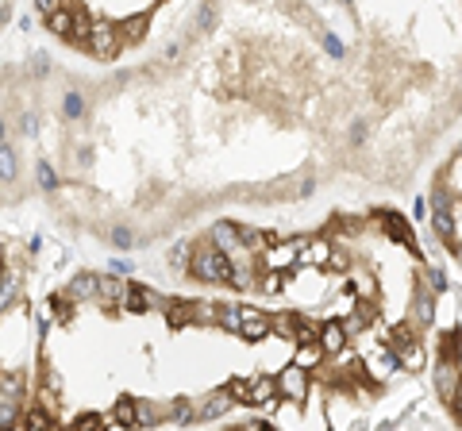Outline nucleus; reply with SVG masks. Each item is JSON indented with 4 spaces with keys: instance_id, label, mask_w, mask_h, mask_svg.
Here are the masks:
<instances>
[{
    "instance_id": "f257e3e1",
    "label": "nucleus",
    "mask_w": 462,
    "mask_h": 431,
    "mask_svg": "<svg viewBox=\"0 0 462 431\" xmlns=\"http://www.w3.org/2000/svg\"><path fill=\"white\" fill-rule=\"evenodd\" d=\"M189 277H197V282H228L231 277V258L223 254L220 247H212V243H205V247H193V262H189Z\"/></svg>"
},
{
    "instance_id": "f03ea898",
    "label": "nucleus",
    "mask_w": 462,
    "mask_h": 431,
    "mask_svg": "<svg viewBox=\"0 0 462 431\" xmlns=\"http://www.w3.org/2000/svg\"><path fill=\"white\" fill-rule=\"evenodd\" d=\"M231 397L235 400H243V405H255V408H270V405H278V377H250V382H235L231 385Z\"/></svg>"
},
{
    "instance_id": "7ed1b4c3",
    "label": "nucleus",
    "mask_w": 462,
    "mask_h": 431,
    "mask_svg": "<svg viewBox=\"0 0 462 431\" xmlns=\"http://www.w3.org/2000/svg\"><path fill=\"white\" fill-rule=\"evenodd\" d=\"M85 47H89L97 58H116V54L124 50V35H120V27H116V24H108V19H93Z\"/></svg>"
},
{
    "instance_id": "20e7f679",
    "label": "nucleus",
    "mask_w": 462,
    "mask_h": 431,
    "mask_svg": "<svg viewBox=\"0 0 462 431\" xmlns=\"http://www.w3.org/2000/svg\"><path fill=\"white\" fill-rule=\"evenodd\" d=\"M436 389H439V397L447 400V405H459L462 400V366H459V358H447L443 355V362L436 366Z\"/></svg>"
},
{
    "instance_id": "39448f33",
    "label": "nucleus",
    "mask_w": 462,
    "mask_h": 431,
    "mask_svg": "<svg viewBox=\"0 0 462 431\" xmlns=\"http://www.w3.org/2000/svg\"><path fill=\"white\" fill-rule=\"evenodd\" d=\"M278 393H281V397H289V400H305L308 397V370H305V366H297V362L281 366Z\"/></svg>"
},
{
    "instance_id": "423d86ee",
    "label": "nucleus",
    "mask_w": 462,
    "mask_h": 431,
    "mask_svg": "<svg viewBox=\"0 0 462 431\" xmlns=\"http://www.w3.org/2000/svg\"><path fill=\"white\" fill-rule=\"evenodd\" d=\"M239 312H243V323H239V335H243V339L258 343V339H266V335H273V320L262 312V308L239 304Z\"/></svg>"
},
{
    "instance_id": "0eeeda50",
    "label": "nucleus",
    "mask_w": 462,
    "mask_h": 431,
    "mask_svg": "<svg viewBox=\"0 0 462 431\" xmlns=\"http://www.w3.org/2000/svg\"><path fill=\"white\" fill-rule=\"evenodd\" d=\"M97 300L120 308L127 300V282H120L116 274H97Z\"/></svg>"
},
{
    "instance_id": "6e6552de",
    "label": "nucleus",
    "mask_w": 462,
    "mask_h": 431,
    "mask_svg": "<svg viewBox=\"0 0 462 431\" xmlns=\"http://www.w3.org/2000/svg\"><path fill=\"white\" fill-rule=\"evenodd\" d=\"M393 350H397V366L408 370V373H420L424 362H428V358H424V347L416 343V335H413V339H404V343H397Z\"/></svg>"
},
{
    "instance_id": "1a4fd4ad",
    "label": "nucleus",
    "mask_w": 462,
    "mask_h": 431,
    "mask_svg": "<svg viewBox=\"0 0 462 431\" xmlns=\"http://www.w3.org/2000/svg\"><path fill=\"white\" fill-rule=\"evenodd\" d=\"M231 405H235L231 389L212 393V397H205V400L197 405V420H220V416H228V412H231Z\"/></svg>"
},
{
    "instance_id": "9d476101",
    "label": "nucleus",
    "mask_w": 462,
    "mask_h": 431,
    "mask_svg": "<svg viewBox=\"0 0 462 431\" xmlns=\"http://www.w3.org/2000/svg\"><path fill=\"white\" fill-rule=\"evenodd\" d=\"M124 308H132V312H150V308H166V300L158 297L154 289H143V285H127V300Z\"/></svg>"
},
{
    "instance_id": "9b49d317",
    "label": "nucleus",
    "mask_w": 462,
    "mask_h": 431,
    "mask_svg": "<svg viewBox=\"0 0 462 431\" xmlns=\"http://www.w3.org/2000/svg\"><path fill=\"white\" fill-rule=\"evenodd\" d=\"M346 327H343V320H331V323H324L320 327V347H324V355H339V350L346 347Z\"/></svg>"
},
{
    "instance_id": "f8f14e48",
    "label": "nucleus",
    "mask_w": 462,
    "mask_h": 431,
    "mask_svg": "<svg viewBox=\"0 0 462 431\" xmlns=\"http://www.w3.org/2000/svg\"><path fill=\"white\" fill-rule=\"evenodd\" d=\"M301 262L305 266L331 262V243L328 239H301Z\"/></svg>"
},
{
    "instance_id": "ddd939ff",
    "label": "nucleus",
    "mask_w": 462,
    "mask_h": 431,
    "mask_svg": "<svg viewBox=\"0 0 462 431\" xmlns=\"http://www.w3.org/2000/svg\"><path fill=\"white\" fill-rule=\"evenodd\" d=\"M66 297L85 304V300H97V274H77L74 282L66 285Z\"/></svg>"
},
{
    "instance_id": "4468645a",
    "label": "nucleus",
    "mask_w": 462,
    "mask_h": 431,
    "mask_svg": "<svg viewBox=\"0 0 462 431\" xmlns=\"http://www.w3.org/2000/svg\"><path fill=\"white\" fill-rule=\"evenodd\" d=\"M208 239H212V247H220L223 254H235V250H243V247H239V227H235V224H216Z\"/></svg>"
},
{
    "instance_id": "2eb2a0df",
    "label": "nucleus",
    "mask_w": 462,
    "mask_h": 431,
    "mask_svg": "<svg viewBox=\"0 0 462 431\" xmlns=\"http://www.w3.org/2000/svg\"><path fill=\"white\" fill-rule=\"evenodd\" d=\"M324 358H328V355H324L320 339H305V343L297 347V355H293V362H297V366H305V370L312 373L316 366H324Z\"/></svg>"
},
{
    "instance_id": "dca6fc26",
    "label": "nucleus",
    "mask_w": 462,
    "mask_h": 431,
    "mask_svg": "<svg viewBox=\"0 0 462 431\" xmlns=\"http://www.w3.org/2000/svg\"><path fill=\"white\" fill-rule=\"evenodd\" d=\"M378 224L385 227V231L393 235V239L401 243V247H413V231H408V224H404L401 216H393V212H381V216H378Z\"/></svg>"
},
{
    "instance_id": "f3484780",
    "label": "nucleus",
    "mask_w": 462,
    "mask_h": 431,
    "mask_svg": "<svg viewBox=\"0 0 462 431\" xmlns=\"http://www.w3.org/2000/svg\"><path fill=\"white\" fill-rule=\"evenodd\" d=\"M16 397H24V373L0 370V400H16Z\"/></svg>"
},
{
    "instance_id": "a211bd4d",
    "label": "nucleus",
    "mask_w": 462,
    "mask_h": 431,
    "mask_svg": "<svg viewBox=\"0 0 462 431\" xmlns=\"http://www.w3.org/2000/svg\"><path fill=\"white\" fill-rule=\"evenodd\" d=\"M351 289H355L363 300H374L378 297V277H370L366 270H351Z\"/></svg>"
},
{
    "instance_id": "6ab92c4d",
    "label": "nucleus",
    "mask_w": 462,
    "mask_h": 431,
    "mask_svg": "<svg viewBox=\"0 0 462 431\" xmlns=\"http://www.w3.org/2000/svg\"><path fill=\"white\" fill-rule=\"evenodd\" d=\"M216 323H220L223 332H235V335H239V323H243L239 304H216Z\"/></svg>"
},
{
    "instance_id": "aec40b11",
    "label": "nucleus",
    "mask_w": 462,
    "mask_h": 431,
    "mask_svg": "<svg viewBox=\"0 0 462 431\" xmlns=\"http://www.w3.org/2000/svg\"><path fill=\"white\" fill-rule=\"evenodd\" d=\"M135 412H139V400H120L112 412V428H135Z\"/></svg>"
},
{
    "instance_id": "412c9836",
    "label": "nucleus",
    "mask_w": 462,
    "mask_h": 431,
    "mask_svg": "<svg viewBox=\"0 0 462 431\" xmlns=\"http://www.w3.org/2000/svg\"><path fill=\"white\" fill-rule=\"evenodd\" d=\"M189 323H216L212 300H189Z\"/></svg>"
},
{
    "instance_id": "4be33fe9",
    "label": "nucleus",
    "mask_w": 462,
    "mask_h": 431,
    "mask_svg": "<svg viewBox=\"0 0 462 431\" xmlns=\"http://www.w3.org/2000/svg\"><path fill=\"white\" fill-rule=\"evenodd\" d=\"M297 327H301V320L293 312H281L278 320H273V335H281V339H293V335H297Z\"/></svg>"
},
{
    "instance_id": "5701e85b",
    "label": "nucleus",
    "mask_w": 462,
    "mask_h": 431,
    "mask_svg": "<svg viewBox=\"0 0 462 431\" xmlns=\"http://www.w3.org/2000/svg\"><path fill=\"white\" fill-rule=\"evenodd\" d=\"M0 177H4V181H16V150L12 147H0Z\"/></svg>"
},
{
    "instance_id": "b1692460",
    "label": "nucleus",
    "mask_w": 462,
    "mask_h": 431,
    "mask_svg": "<svg viewBox=\"0 0 462 431\" xmlns=\"http://www.w3.org/2000/svg\"><path fill=\"white\" fill-rule=\"evenodd\" d=\"M170 262L177 266V270H189V262H193V247H189V243H177V247L170 250Z\"/></svg>"
}]
</instances>
